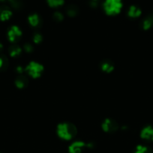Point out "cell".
Instances as JSON below:
<instances>
[{
	"instance_id": "6da1fadb",
	"label": "cell",
	"mask_w": 153,
	"mask_h": 153,
	"mask_svg": "<svg viewBox=\"0 0 153 153\" xmlns=\"http://www.w3.org/2000/svg\"><path fill=\"white\" fill-rule=\"evenodd\" d=\"M56 134L62 140H70L76 135L77 129L74 124L67 122L61 123L56 127Z\"/></svg>"
},
{
	"instance_id": "7a4b0ae2",
	"label": "cell",
	"mask_w": 153,
	"mask_h": 153,
	"mask_svg": "<svg viewBox=\"0 0 153 153\" xmlns=\"http://www.w3.org/2000/svg\"><path fill=\"white\" fill-rule=\"evenodd\" d=\"M122 0H105L103 3V9L105 13L110 16H113L120 13L122 8Z\"/></svg>"
},
{
	"instance_id": "3957f363",
	"label": "cell",
	"mask_w": 153,
	"mask_h": 153,
	"mask_svg": "<svg viewBox=\"0 0 153 153\" xmlns=\"http://www.w3.org/2000/svg\"><path fill=\"white\" fill-rule=\"evenodd\" d=\"M44 67L40 63L32 61L26 66L25 72L32 79H38L41 76Z\"/></svg>"
},
{
	"instance_id": "277c9868",
	"label": "cell",
	"mask_w": 153,
	"mask_h": 153,
	"mask_svg": "<svg viewBox=\"0 0 153 153\" xmlns=\"http://www.w3.org/2000/svg\"><path fill=\"white\" fill-rule=\"evenodd\" d=\"M101 128L104 132L112 133L118 129V125L114 120L106 118L101 123Z\"/></svg>"
},
{
	"instance_id": "5b68a950",
	"label": "cell",
	"mask_w": 153,
	"mask_h": 153,
	"mask_svg": "<svg viewBox=\"0 0 153 153\" xmlns=\"http://www.w3.org/2000/svg\"><path fill=\"white\" fill-rule=\"evenodd\" d=\"M22 32L17 25H12L8 31V38L11 43H15L22 37Z\"/></svg>"
},
{
	"instance_id": "8992f818",
	"label": "cell",
	"mask_w": 153,
	"mask_h": 153,
	"mask_svg": "<svg viewBox=\"0 0 153 153\" xmlns=\"http://www.w3.org/2000/svg\"><path fill=\"white\" fill-rule=\"evenodd\" d=\"M86 146V144L83 141L77 140V141L72 143L69 146L68 151L70 153H80L82 152V149L85 148Z\"/></svg>"
},
{
	"instance_id": "52a82bcc",
	"label": "cell",
	"mask_w": 153,
	"mask_h": 153,
	"mask_svg": "<svg viewBox=\"0 0 153 153\" xmlns=\"http://www.w3.org/2000/svg\"><path fill=\"white\" fill-rule=\"evenodd\" d=\"M140 137L143 140L153 141V127H152L151 126L144 127L140 131Z\"/></svg>"
},
{
	"instance_id": "ba28073f",
	"label": "cell",
	"mask_w": 153,
	"mask_h": 153,
	"mask_svg": "<svg viewBox=\"0 0 153 153\" xmlns=\"http://www.w3.org/2000/svg\"><path fill=\"white\" fill-rule=\"evenodd\" d=\"M12 16V11L8 6L2 5L0 7V20L6 21Z\"/></svg>"
},
{
	"instance_id": "9c48e42d",
	"label": "cell",
	"mask_w": 153,
	"mask_h": 153,
	"mask_svg": "<svg viewBox=\"0 0 153 153\" xmlns=\"http://www.w3.org/2000/svg\"><path fill=\"white\" fill-rule=\"evenodd\" d=\"M142 13V10L139 7L136 5H131L129 7L128 10L127 14L129 17L130 18H137Z\"/></svg>"
},
{
	"instance_id": "30bf717a",
	"label": "cell",
	"mask_w": 153,
	"mask_h": 153,
	"mask_svg": "<svg viewBox=\"0 0 153 153\" xmlns=\"http://www.w3.org/2000/svg\"><path fill=\"white\" fill-rule=\"evenodd\" d=\"M15 85L17 88L19 89H22V88H26L27 86L28 83V80L25 76H22V75H20L18 77H16V79H15Z\"/></svg>"
},
{
	"instance_id": "8fae6325",
	"label": "cell",
	"mask_w": 153,
	"mask_h": 153,
	"mask_svg": "<svg viewBox=\"0 0 153 153\" xmlns=\"http://www.w3.org/2000/svg\"><path fill=\"white\" fill-rule=\"evenodd\" d=\"M28 22L33 28H36L40 23V18L38 13H32L28 16Z\"/></svg>"
},
{
	"instance_id": "7c38bea8",
	"label": "cell",
	"mask_w": 153,
	"mask_h": 153,
	"mask_svg": "<svg viewBox=\"0 0 153 153\" xmlns=\"http://www.w3.org/2000/svg\"><path fill=\"white\" fill-rule=\"evenodd\" d=\"M22 48L18 46V45H13V46H10L8 49L9 55L12 58H16V57L20 55L21 53H22Z\"/></svg>"
},
{
	"instance_id": "4fadbf2b",
	"label": "cell",
	"mask_w": 153,
	"mask_h": 153,
	"mask_svg": "<svg viewBox=\"0 0 153 153\" xmlns=\"http://www.w3.org/2000/svg\"><path fill=\"white\" fill-rule=\"evenodd\" d=\"M141 26L144 30H148L153 27V15H149V16H146L145 19H143L142 23H141Z\"/></svg>"
},
{
	"instance_id": "5bb4252c",
	"label": "cell",
	"mask_w": 153,
	"mask_h": 153,
	"mask_svg": "<svg viewBox=\"0 0 153 153\" xmlns=\"http://www.w3.org/2000/svg\"><path fill=\"white\" fill-rule=\"evenodd\" d=\"M100 69L104 73H110L114 70V65L110 61H104L100 64Z\"/></svg>"
},
{
	"instance_id": "9a60e30c",
	"label": "cell",
	"mask_w": 153,
	"mask_h": 153,
	"mask_svg": "<svg viewBox=\"0 0 153 153\" xmlns=\"http://www.w3.org/2000/svg\"><path fill=\"white\" fill-rule=\"evenodd\" d=\"M65 12L67 15L70 17H74L78 14L79 12V9L76 6L74 5V4H70V5L68 6L65 9Z\"/></svg>"
},
{
	"instance_id": "2e32d148",
	"label": "cell",
	"mask_w": 153,
	"mask_h": 153,
	"mask_svg": "<svg viewBox=\"0 0 153 153\" xmlns=\"http://www.w3.org/2000/svg\"><path fill=\"white\" fill-rule=\"evenodd\" d=\"M48 5L51 7H58L63 5L64 0H46Z\"/></svg>"
},
{
	"instance_id": "e0dca14e",
	"label": "cell",
	"mask_w": 153,
	"mask_h": 153,
	"mask_svg": "<svg viewBox=\"0 0 153 153\" xmlns=\"http://www.w3.org/2000/svg\"><path fill=\"white\" fill-rule=\"evenodd\" d=\"M134 153H152V149L147 146L138 145L136 147Z\"/></svg>"
},
{
	"instance_id": "ac0fdd59",
	"label": "cell",
	"mask_w": 153,
	"mask_h": 153,
	"mask_svg": "<svg viewBox=\"0 0 153 153\" xmlns=\"http://www.w3.org/2000/svg\"><path fill=\"white\" fill-rule=\"evenodd\" d=\"M8 65V58L4 55H0V70H4L7 68Z\"/></svg>"
},
{
	"instance_id": "d6986e66",
	"label": "cell",
	"mask_w": 153,
	"mask_h": 153,
	"mask_svg": "<svg viewBox=\"0 0 153 153\" xmlns=\"http://www.w3.org/2000/svg\"><path fill=\"white\" fill-rule=\"evenodd\" d=\"M9 4L11 6V7H13L14 9H16V10H18V9H20L22 7V1L20 0H8Z\"/></svg>"
},
{
	"instance_id": "ffe728a7",
	"label": "cell",
	"mask_w": 153,
	"mask_h": 153,
	"mask_svg": "<svg viewBox=\"0 0 153 153\" xmlns=\"http://www.w3.org/2000/svg\"><path fill=\"white\" fill-rule=\"evenodd\" d=\"M52 19H54L55 22H60L64 19V15L60 11H56L52 14Z\"/></svg>"
},
{
	"instance_id": "44dd1931",
	"label": "cell",
	"mask_w": 153,
	"mask_h": 153,
	"mask_svg": "<svg viewBox=\"0 0 153 153\" xmlns=\"http://www.w3.org/2000/svg\"><path fill=\"white\" fill-rule=\"evenodd\" d=\"M32 40L34 43H36V44H39V43H41L42 40H43V36H42L40 33H35V34H34V35H33Z\"/></svg>"
},
{
	"instance_id": "7402d4cb",
	"label": "cell",
	"mask_w": 153,
	"mask_h": 153,
	"mask_svg": "<svg viewBox=\"0 0 153 153\" xmlns=\"http://www.w3.org/2000/svg\"><path fill=\"white\" fill-rule=\"evenodd\" d=\"M23 49L26 53H31V52H32L34 51V47H33V46L31 43H26L24 44Z\"/></svg>"
},
{
	"instance_id": "603a6c76",
	"label": "cell",
	"mask_w": 153,
	"mask_h": 153,
	"mask_svg": "<svg viewBox=\"0 0 153 153\" xmlns=\"http://www.w3.org/2000/svg\"><path fill=\"white\" fill-rule=\"evenodd\" d=\"M16 72L20 75H22L25 72V67H22L21 65H18L16 67Z\"/></svg>"
},
{
	"instance_id": "cb8c5ba5",
	"label": "cell",
	"mask_w": 153,
	"mask_h": 153,
	"mask_svg": "<svg viewBox=\"0 0 153 153\" xmlns=\"http://www.w3.org/2000/svg\"><path fill=\"white\" fill-rule=\"evenodd\" d=\"M2 49H3V45H2V43L0 42V52H2Z\"/></svg>"
},
{
	"instance_id": "d4e9b609",
	"label": "cell",
	"mask_w": 153,
	"mask_h": 153,
	"mask_svg": "<svg viewBox=\"0 0 153 153\" xmlns=\"http://www.w3.org/2000/svg\"><path fill=\"white\" fill-rule=\"evenodd\" d=\"M92 1H98V0H92Z\"/></svg>"
},
{
	"instance_id": "484cf974",
	"label": "cell",
	"mask_w": 153,
	"mask_h": 153,
	"mask_svg": "<svg viewBox=\"0 0 153 153\" xmlns=\"http://www.w3.org/2000/svg\"><path fill=\"white\" fill-rule=\"evenodd\" d=\"M0 1H5V0H0Z\"/></svg>"
},
{
	"instance_id": "4316f807",
	"label": "cell",
	"mask_w": 153,
	"mask_h": 153,
	"mask_svg": "<svg viewBox=\"0 0 153 153\" xmlns=\"http://www.w3.org/2000/svg\"><path fill=\"white\" fill-rule=\"evenodd\" d=\"M152 15H153V13H152Z\"/></svg>"
}]
</instances>
